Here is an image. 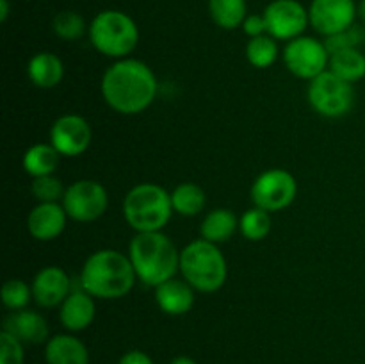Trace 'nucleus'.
<instances>
[{"mask_svg":"<svg viewBox=\"0 0 365 364\" xmlns=\"http://www.w3.org/2000/svg\"><path fill=\"white\" fill-rule=\"evenodd\" d=\"M262 14L266 18L267 34L284 41L303 36L310 25L309 9L298 0H273Z\"/></svg>","mask_w":365,"mask_h":364,"instance_id":"9b49d317","label":"nucleus"},{"mask_svg":"<svg viewBox=\"0 0 365 364\" xmlns=\"http://www.w3.org/2000/svg\"><path fill=\"white\" fill-rule=\"evenodd\" d=\"M32 298V288L21 278H9L2 285V302L11 310H24Z\"/></svg>","mask_w":365,"mask_h":364,"instance_id":"c85d7f7f","label":"nucleus"},{"mask_svg":"<svg viewBox=\"0 0 365 364\" xmlns=\"http://www.w3.org/2000/svg\"><path fill=\"white\" fill-rule=\"evenodd\" d=\"M173 213L171 193L152 182L134 186L123 198L125 221L135 232H160Z\"/></svg>","mask_w":365,"mask_h":364,"instance_id":"20e7f679","label":"nucleus"},{"mask_svg":"<svg viewBox=\"0 0 365 364\" xmlns=\"http://www.w3.org/2000/svg\"><path fill=\"white\" fill-rule=\"evenodd\" d=\"M31 191L38 202H59L64 198L66 188L56 175H45V177L32 178Z\"/></svg>","mask_w":365,"mask_h":364,"instance_id":"c756f323","label":"nucleus"},{"mask_svg":"<svg viewBox=\"0 0 365 364\" xmlns=\"http://www.w3.org/2000/svg\"><path fill=\"white\" fill-rule=\"evenodd\" d=\"M89 25H86L84 16L77 11H61L53 16L52 31L63 41H77L88 32Z\"/></svg>","mask_w":365,"mask_h":364,"instance_id":"cd10ccee","label":"nucleus"},{"mask_svg":"<svg viewBox=\"0 0 365 364\" xmlns=\"http://www.w3.org/2000/svg\"><path fill=\"white\" fill-rule=\"evenodd\" d=\"M118 364H153V363L145 352H141V350H132V352L125 353Z\"/></svg>","mask_w":365,"mask_h":364,"instance_id":"72a5a7b5","label":"nucleus"},{"mask_svg":"<svg viewBox=\"0 0 365 364\" xmlns=\"http://www.w3.org/2000/svg\"><path fill=\"white\" fill-rule=\"evenodd\" d=\"M128 257L143 284L157 288L180 270V252L160 232H138L128 245Z\"/></svg>","mask_w":365,"mask_h":364,"instance_id":"7ed1b4c3","label":"nucleus"},{"mask_svg":"<svg viewBox=\"0 0 365 364\" xmlns=\"http://www.w3.org/2000/svg\"><path fill=\"white\" fill-rule=\"evenodd\" d=\"M296 195H298V182L294 175L282 168L262 171L253 181L252 189H250L253 206L267 213H277L289 207L294 202Z\"/></svg>","mask_w":365,"mask_h":364,"instance_id":"6e6552de","label":"nucleus"},{"mask_svg":"<svg viewBox=\"0 0 365 364\" xmlns=\"http://www.w3.org/2000/svg\"><path fill=\"white\" fill-rule=\"evenodd\" d=\"M32 298L39 307H57L71 293L70 275L59 266H46L36 273L31 284Z\"/></svg>","mask_w":365,"mask_h":364,"instance_id":"4468645a","label":"nucleus"},{"mask_svg":"<svg viewBox=\"0 0 365 364\" xmlns=\"http://www.w3.org/2000/svg\"><path fill=\"white\" fill-rule=\"evenodd\" d=\"M0 364H24V346L11 332H0Z\"/></svg>","mask_w":365,"mask_h":364,"instance_id":"2f4dec72","label":"nucleus"},{"mask_svg":"<svg viewBox=\"0 0 365 364\" xmlns=\"http://www.w3.org/2000/svg\"><path fill=\"white\" fill-rule=\"evenodd\" d=\"M284 63L292 75L305 79V81H312L317 75L328 70L330 52H328L324 41H319L312 36H299L285 45Z\"/></svg>","mask_w":365,"mask_h":364,"instance_id":"1a4fd4ad","label":"nucleus"},{"mask_svg":"<svg viewBox=\"0 0 365 364\" xmlns=\"http://www.w3.org/2000/svg\"><path fill=\"white\" fill-rule=\"evenodd\" d=\"M205 202V191L195 182H182L171 191L173 211L180 216H196L203 211Z\"/></svg>","mask_w":365,"mask_h":364,"instance_id":"393cba45","label":"nucleus"},{"mask_svg":"<svg viewBox=\"0 0 365 364\" xmlns=\"http://www.w3.org/2000/svg\"><path fill=\"white\" fill-rule=\"evenodd\" d=\"M307 98L310 107L321 116L341 118L351 111L355 103V89L351 82L327 70L310 81Z\"/></svg>","mask_w":365,"mask_h":364,"instance_id":"0eeeda50","label":"nucleus"},{"mask_svg":"<svg viewBox=\"0 0 365 364\" xmlns=\"http://www.w3.org/2000/svg\"><path fill=\"white\" fill-rule=\"evenodd\" d=\"M95 296L86 293L84 289L82 291H71L68 298L61 303V323L70 332H81L88 328L95 320Z\"/></svg>","mask_w":365,"mask_h":364,"instance_id":"dca6fc26","label":"nucleus"},{"mask_svg":"<svg viewBox=\"0 0 365 364\" xmlns=\"http://www.w3.org/2000/svg\"><path fill=\"white\" fill-rule=\"evenodd\" d=\"M239 228V220L234 214V211L217 207L212 209L200 225V234L205 241L220 245V243L228 241L234 236V232Z\"/></svg>","mask_w":365,"mask_h":364,"instance_id":"4be33fe9","label":"nucleus"},{"mask_svg":"<svg viewBox=\"0 0 365 364\" xmlns=\"http://www.w3.org/2000/svg\"><path fill=\"white\" fill-rule=\"evenodd\" d=\"M356 16L359 6L355 0H312L309 7L310 25L324 38L353 27Z\"/></svg>","mask_w":365,"mask_h":364,"instance_id":"f8f14e48","label":"nucleus"},{"mask_svg":"<svg viewBox=\"0 0 365 364\" xmlns=\"http://www.w3.org/2000/svg\"><path fill=\"white\" fill-rule=\"evenodd\" d=\"M4 330L11 332L21 343H29V345H39L48 338V325L45 318L36 310L27 309L16 310L13 316H9Z\"/></svg>","mask_w":365,"mask_h":364,"instance_id":"a211bd4d","label":"nucleus"},{"mask_svg":"<svg viewBox=\"0 0 365 364\" xmlns=\"http://www.w3.org/2000/svg\"><path fill=\"white\" fill-rule=\"evenodd\" d=\"M242 31L248 38H257V36L267 34V25L264 14H248L242 21Z\"/></svg>","mask_w":365,"mask_h":364,"instance_id":"473e14b6","label":"nucleus"},{"mask_svg":"<svg viewBox=\"0 0 365 364\" xmlns=\"http://www.w3.org/2000/svg\"><path fill=\"white\" fill-rule=\"evenodd\" d=\"M271 213L253 206L239 218V231L248 241H262L271 232Z\"/></svg>","mask_w":365,"mask_h":364,"instance_id":"bb28decb","label":"nucleus"},{"mask_svg":"<svg viewBox=\"0 0 365 364\" xmlns=\"http://www.w3.org/2000/svg\"><path fill=\"white\" fill-rule=\"evenodd\" d=\"M170 364H198V363H196L195 359H191V357L180 355V357H175Z\"/></svg>","mask_w":365,"mask_h":364,"instance_id":"c9c22d12","label":"nucleus"},{"mask_svg":"<svg viewBox=\"0 0 365 364\" xmlns=\"http://www.w3.org/2000/svg\"><path fill=\"white\" fill-rule=\"evenodd\" d=\"M27 75L36 88L52 89L63 81L64 64L56 54L38 52L29 59Z\"/></svg>","mask_w":365,"mask_h":364,"instance_id":"6ab92c4d","label":"nucleus"},{"mask_svg":"<svg viewBox=\"0 0 365 364\" xmlns=\"http://www.w3.org/2000/svg\"><path fill=\"white\" fill-rule=\"evenodd\" d=\"M88 36L96 52L113 59H125L139 43V27L123 11H100L91 20Z\"/></svg>","mask_w":365,"mask_h":364,"instance_id":"423d86ee","label":"nucleus"},{"mask_svg":"<svg viewBox=\"0 0 365 364\" xmlns=\"http://www.w3.org/2000/svg\"><path fill=\"white\" fill-rule=\"evenodd\" d=\"M135 278L130 257L113 248L93 252L81 271L82 289L100 300L123 298L132 291Z\"/></svg>","mask_w":365,"mask_h":364,"instance_id":"f03ea898","label":"nucleus"},{"mask_svg":"<svg viewBox=\"0 0 365 364\" xmlns=\"http://www.w3.org/2000/svg\"><path fill=\"white\" fill-rule=\"evenodd\" d=\"M155 302L160 310L171 316L189 313L195 305V288L187 280L170 278L155 288Z\"/></svg>","mask_w":365,"mask_h":364,"instance_id":"f3484780","label":"nucleus"},{"mask_svg":"<svg viewBox=\"0 0 365 364\" xmlns=\"http://www.w3.org/2000/svg\"><path fill=\"white\" fill-rule=\"evenodd\" d=\"M9 16V0H0V21H6Z\"/></svg>","mask_w":365,"mask_h":364,"instance_id":"f704fd0d","label":"nucleus"},{"mask_svg":"<svg viewBox=\"0 0 365 364\" xmlns=\"http://www.w3.org/2000/svg\"><path fill=\"white\" fill-rule=\"evenodd\" d=\"M61 157L63 156L53 148L52 143H36L25 150L21 166L25 173L31 175L32 178L45 177V175L56 173Z\"/></svg>","mask_w":365,"mask_h":364,"instance_id":"412c9836","label":"nucleus"},{"mask_svg":"<svg viewBox=\"0 0 365 364\" xmlns=\"http://www.w3.org/2000/svg\"><path fill=\"white\" fill-rule=\"evenodd\" d=\"M107 106L120 114L134 116L153 103L157 96V77L152 68L139 59H118L103 71L100 82Z\"/></svg>","mask_w":365,"mask_h":364,"instance_id":"f257e3e1","label":"nucleus"},{"mask_svg":"<svg viewBox=\"0 0 365 364\" xmlns=\"http://www.w3.org/2000/svg\"><path fill=\"white\" fill-rule=\"evenodd\" d=\"M207 6L214 24L225 31L242 27V21L248 16L246 0H207Z\"/></svg>","mask_w":365,"mask_h":364,"instance_id":"5701e85b","label":"nucleus"},{"mask_svg":"<svg viewBox=\"0 0 365 364\" xmlns=\"http://www.w3.org/2000/svg\"><path fill=\"white\" fill-rule=\"evenodd\" d=\"M45 357L48 364H88L89 353L84 343L71 334H57L46 343Z\"/></svg>","mask_w":365,"mask_h":364,"instance_id":"aec40b11","label":"nucleus"},{"mask_svg":"<svg viewBox=\"0 0 365 364\" xmlns=\"http://www.w3.org/2000/svg\"><path fill=\"white\" fill-rule=\"evenodd\" d=\"M328 70L348 82H359L365 77V52L359 49H348L330 56Z\"/></svg>","mask_w":365,"mask_h":364,"instance_id":"b1692460","label":"nucleus"},{"mask_svg":"<svg viewBox=\"0 0 365 364\" xmlns=\"http://www.w3.org/2000/svg\"><path fill=\"white\" fill-rule=\"evenodd\" d=\"M68 214L63 203L39 202L27 216L29 234L38 241H52L63 234Z\"/></svg>","mask_w":365,"mask_h":364,"instance_id":"2eb2a0df","label":"nucleus"},{"mask_svg":"<svg viewBox=\"0 0 365 364\" xmlns=\"http://www.w3.org/2000/svg\"><path fill=\"white\" fill-rule=\"evenodd\" d=\"M277 39L269 34L257 36V38H250L248 45H246V59L253 68H269L278 59Z\"/></svg>","mask_w":365,"mask_h":364,"instance_id":"a878e982","label":"nucleus"},{"mask_svg":"<svg viewBox=\"0 0 365 364\" xmlns=\"http://www.w3.org/2000/svg\"><path fill=\"white\" fill-rule=\"evenodd\" d=\"M359 18L365 24V0H360L359 4Z\"/></svg>","mask_w":365,"mask_h":364,"instance_id":"e433bc0d","label":"nucleus"},{"mask_svg":"<svg viewBox=\"0 0 365 364\" xmlns=\"http://www.w3.org/2000/svg\"><path fill=\"white\" fill-rule=\"evenodd\" d=\"M61 203L68 218L81 223H89L103 216L109 206V195L100 182L82 178L68 186Z\"/></svg>","mask_w":365,"mask_h":364,"instance_id":"9d476101","label":"nucleus"},{"mask_svg":"<svg viewBox=\"0 0 365 364\" xmlns=\"http://www.w3.org/2000/svg\"><path fill=\"white\" fill-rule=\"evenodd\" d=\"M91 125L81 114H63L50 128V143L63 157H78L89 148Z\"/></svg>","mask_w":365,"mask_h":364,"instance_id":"ddd939ff","label":"nucleus"},{"mask_svg":"<svg viewBox=\"0 0 365 364\" xmlns=\"http://www.w3.org/2000/svg\"><path fill=\"white\" fill-rule=\"evenodd\" d=\"M364 41H365V29L360 27V25H353V27L339 32V34L324 38V45H327L330 56L335 52H341V50L359 49Z\"/></svg>","mask_w":365,"mask_h":364,"instance_id":"7c9ffc66","label":"nucleus"},{"mask_svg":"<svg viewBox=\"0 0 365 364\" xmlns=\"http://www.w3.org/2000/svg\"><path fill=\"white\" fill-rule=\"evenodd\" d=\"M180 273L196 291L216 293L227 282V259L217 245L195 239L180 250Z\"/></svg>","mask_w":365,"mask_h":364,"instance_id":"39448f33","label":"nucleus"}]
</instances>
